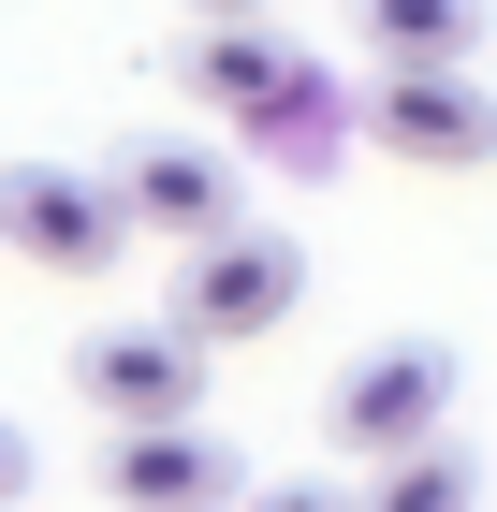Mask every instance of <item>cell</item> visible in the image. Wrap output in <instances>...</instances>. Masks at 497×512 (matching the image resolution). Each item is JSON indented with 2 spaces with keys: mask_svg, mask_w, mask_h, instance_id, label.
I'll return each mask as SVG.
<instances>
[{
  "mask_svg": "<svg viewBox=\"0 0 497 512\" xmlns=\"http://www.w3.org/2000/svg\"><path fill=\"white\" fill-rule=\"evenodd\" d=\"M307 308V249L293 235H191V278H176V308L161 322H191L205 352H249V337H278V322Z\"/></svg>",
  "mask_w": 497,
  "mask_h": 512,
  "instance_id": "1",
  "label": "cell"
},
{
  "mask_svg": "<svg viewBox=\"0 0 497 512\" xmlns=\"http://www.w3.org/2000/svg\"><path fill=\"white\" fill-rule=\"evenodd\" d=\"M366 132H381V161L468 176V161H497V88L468 74V59H381V88H366Z\"/></svg>",
  "mask_w": 497,
  "mask_h": 512,
  "instance_id": "2",
  "label": "cell"
},
{
  "mask_svg": "<svg viewBox=\"0 0 497 512\" xmlns=\"http://www.w3.org/2000/svg\"><path fill=\"white\" fill-rule=\"evenodd\" d=\"M0 249L44 264V278H117L132 220H117V191L74 176V161H15V176H0Z\"/></svg>",
  "mask_w": 497,
  "mask_h": 512,
  "instance_id": "3",
  "label": "cell"
},
{
  "mask_svg": "<svg viewBox=\"0 0 497 512\" xmlns=\"http://www.w3.org/2000/svg\"><path fill=\"white\" fill-rule=\"evenodd\" d=\"M439 410H454V352H439V337H381V352L337 366L322 439H337V454H395V439H424Z\"/></svg>",
  "mask_w": 497,
  "mask_h": 512,
  "instance_id": "4",
  "label": "cell"
},
{
  "mask_svg": "<svg viewBox=\"0 0 497 512\" xmlns=\"http://www.w3.org/2000/svg\"><path fill=\"white\" fill-rule=\"evenodd\" d=\"M205 366H220V352H205L191 322H117V337L74 352V395L103 410V425H161V410H191V395H205Z\"/></svg>",
  "mask_w": 497,
  "mask_h": 512,
  "instance_id": "5",
  "label": "cell"
},
{
  "mask_svg": "<svg viewBox=\"0 0 497 512\" xmlns=\"http://www.w3.org/2000/svg\"><path fill=\"white\" fill-rule=\"evenodd\" d=\"M103 191H117L132 235H176V249H191V235H220V220H234V161H205L191 132H161V147H117Z\"/></svg>",
  "mask_w": 497,
  "mask_h": 512,
  "instance_id": "6",
  "label": "cell"
},
{
  "mask_svg": "<svg viewBox=\"0 0 497 512\" xmlns=\"http://www.w3.org/2000/svg\"><path fill=\"white\" fill-rule=\"evenodd\" d=\"M234 132H249V161H278V176H322V161H337V132H351V103H337V74L293 44V59L234 103Z\"/></svg>",
  "mask_w": 497,
  "mask_h": 512,
  "instance_id": "7",
  "label": "cell"
},
{
  "mask_svg": "<svg viewBox=\"0 0 497 512\" xmlns=\"http://www.w3.org/2000/svg\"><path fill=\"white\" fill-rule=\"evenodd\" d=\"M103 483H117V498H147V512H176V498L205 512V498H234V483H249V469H234V454H220V439L191 425V410H161V425H117Z\"/></svg>",
  "mask_w": 497,
  "mask_h": 512,
  "instance_id": "8",
  "label": "cell"
},
{
  "mask_svg": "<svg viewBox=\"0 0 497 512\" xmlns=\"http://www.w3.org/2000/svg\"><path fill=\"white\" fill-rule=\"evenodd\" d=\"M278 59H293V30H278V15H205V30L176 44V88H191L205 118H234V103H249Z\"/></svg>",
  "mask_w": 497,
  "mask_h": 512,
  "instance_id": "9",
  "label": "cell"
},
{
  "mask_svg": "<svg viewBox=\"0 0 497 512\" xmlns=\"http://www.w3.org/2000/svg\"><path fill=\"white\" fill-rule=\"evenodd\" d=\"M351 44L366 59H468L483 44V0H351Z\"/></svg>",
  "mask_w": 497,
  "mask_h": 512,
  "instance_id": "10",
  "label": "cell"
},
{
  "mask_svg": "<svg viewBox=\"0 0 497 512\" xmlns=\"http://www.w3.org/2000/svg\"><path fill=\"white\" fill-rule=\"evenodd\" d=\"M366 498L381 512H454L468 498V454H439V425H424V439H395V454H366Z\"/></svg>",
  "mask_w": 497,
  "mask_h": 512,
  "instance_id": "11",
  "label": "cell"
},
{
  "mask_svg": "<svg viewBox=\"0 0 497 512\" xmlns=\"http://www.w3.org/2000/svg\"><path fill=\"white\" fill-rule=\"evenodd\" d=\"M0 498H30V439H15V425H0Z\"/></svg>",
  "mask_w": 497,
  "mask_h": 512,
  "instance_id": "12",
  "label": "cell"
},
{
  "mask_svg": "<svg viewBox=\"0 0 497 512\" xmlns=\"http://www.w3.org/2000/svg\"><path fill=\"white\" fill-rule=\"evenodd\" d=\"M191 15H278V0H191Z\"/></svg>",
  "mask_w": 497,
  "mask_h": 512,
  "instance_id": "13",
  "label": "cell"
}]
</instances>
